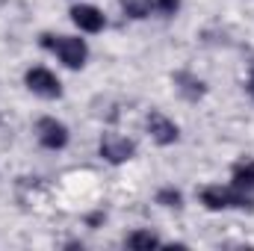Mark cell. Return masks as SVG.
Returning a JSON list of instances; mask_svg holds the SVG:
<instances>
[{
  "label": "cell",
  "instance_id": "4fadbf2b",
  "mask_svg": "<svg viewBox=\"0 0 254 251\" xmlns=\"http://www.w3.org/2000/svg\"><path fill=\"white\" fill-rule=\"evenodd\" d=\"M154 6L163 12V15H175L181 9V0H154Z\"/></svg>",
  "mask_w": 254,
  "mask_h": 251
},
{
  "label": "cell",
  "instance_id": "9c48e42d",
  "mask_svg": "<svg viewBox=\"0 0 254 251\" xmlns=\"http://www.w3.org/2000/svg\"><path fill=\"white\" fill-rule=\"evenodd\" d=\"M234 187L243 189V192H254V163L252 160L234 166Z\"/></svg>",
  "mask_w": 254,
  "mask_h": 251
},
{
  "label": "cell",
  "instance_id": "5bb4252c",
  "mask_svg": "<svg viewBox=\"0 0 254 251\" xmlns=\"http://www.w3.org/2000/svg\"><path fill=\"white\" fill-rule=\"evenodd\" d=\"M249 95L254 98V68H252V77H249Z\"/></svg>",
  "mask_w": 254,
  "mask_h": 251
},
{
  "label": "cell",
  "instance_id": "52a82bcc",
  "mask_svg": "<svg viewBox=\"0 0 254 251\" xmlns=\"http://www.w3.org/2000/svg\"><path fill=\"white\" fill-rule=\"evenodd\" d=\"M71 21H74L80 30H86V33H101V30L107 27L104 12H101L98 6H89V3L74 6V9H71Z\"/></svg>",
  "mask_w": 254,
  "mask_h": 251
},
{
  "label": "cell",
  "instance_id": "3957f363",
  "mask_svg": "<svg viewBox=\"0 0 254 251\" xmlns=\"http://www.w3.org/2000/svg\"><path fill=\"white\" fill-rule=\"evenodd\" d=\"M98 151H101V157L107 160V163H113V166H119V163H127L133 154H136V145L125 139V136H116V133H107L104 139H101V145H98Z\"/></svg>",
  "mask_w": 254,
  "mask_h": 251
},
{
  "label": "cell",
  "instance_id": "6da1fadb",
  "mask_svg": "<svg viewBox=\"0 0 254 251\" xmlns=\"http://www.w3.org/2000/svg\"><path fill=\"white\" fill-rule=\"evenodd\" d=\"M42 48L54 51L68 68H83L86 65V57H89L86 42L83 39H74V36H51V33H45L42 36Z\"/></svg>",
  "mask_w": 254,
  "mask_h": 251
},
{
  "label": "cell",
  "instance_id": "7a4b0ae2",
  "mask_svg": "<svg viewBox=\"0 0 254 251\" xmlns=\"http://www.w3.org/2000/svg\"><path fill=\"white\" fill-rule=\"evenodd\" d=\"M201 204L207 210H228V207H254V198L237 187H204L201 189Z\"/></svg>",
  "mask_w": 254,
  "mask_h": 251
},
{
  "label": "cell",
  "instance_id": "30bf717a",
  "mask_svg": "<svg viewBox=\"0 0 254 251\" xmlns=\"http://www.w3.org/2000/svg\"><path fill=\"white\" fill-rule=\"evenodd\" d=\"M127 246L130 249H154V246H160V237H154L151 231H136L127 237Z\"/></svg>",
  "mask_w": 254,
  "mask_h": 251
},
{
  "label": "cell",
  "instance_id": "8992f818",
  "mask_svg": "<svg viewBox=\"0 0 254 251\" xmlns=\"http://www.w3.org/2000/svg\"><path fill=\"white\" fill-rule=\"evenodd\" d=\"M145 125H148V133L154 136V142H157V145H175V142H178V136H181L178 125H175L172 119H166L163 113H151Z\"/></svg>",
  "mask_w": 254,
  "mask_h": 251
},
{
  "label": "cell",
  "instance_id": "8fae6325",
  "mask_svg": "<svg viewBox=\"0 0 254 251\" xmlns=\"http://www.w3.org/2000/svg\"><path fill=\"white\" fill-rule=\"evenodd\" d=\"M122 6H125V12L130 18H145L151 12L154 0H122Z\"/></svg>",
  "mask_w": 254,
  "mask_h": 251
},
{
  "label": "cell",
  "instance_id": "277c9868",
  "mask_svg": "<svg viewBox=\"0 0 254 251\" xmlns=\"http://www.w3.org/2000/svg\"><path fill=\"white\" fill-rule=\"evenodd\" d=\"M24 80H27V86H30L36 95H42V98H60V95H63L60 77H57L54 71H48V68H30Z\"/></svg>",
  "mask_w": 254,
  "mask_h": 251
},
{
  "label": "cell",
  "instance_id": "ba28073f",
  "mask_svg": "<svg viewBox=\"0 0 254 251\" xmlns=\"http://www.w3.org/2000/svg\"><path fill=\"white\" fill-rule=\"evenodd\" d=\"M175 86H178V92L184 95V98H190V101H198V98H204V83L195 77V74H190V71H178L175 74Z\"/></svg>",
  "mask_w": 254,
  "mask_h": 251
},
{
  "label": "cell",
  "instance_id": "5b68a950",
  "mask_svg": "<svg viewBox=\"0 0 254 251\" xmlns=\"http://www.w3.org/2000/svg\"><path fill=\"white\" fill-rule=\"evenodd\" d=\"M36 133H39V142L51 151H60L68 145V127L57 119H39L36 122Z\"/></svg>",
  "mask_w": 254,
  "mask_h": 251
},
{
  "label": "cell",
  "instance_id": "7c38bea8",
  "mask_svg": "<svg viewBox=\"0 0 254 251\" xmlns=\"http://www.w3.org/2000/svg\"><path fill=\"white\" fill-rule=\"evenodd\" d=\"M181 201H184V198H181V192H178V189H160V192H157V204H163V207H181Z\"/></svg>",
  "mask_w": 254,
  "mask_h": 251
}]
</instances>
